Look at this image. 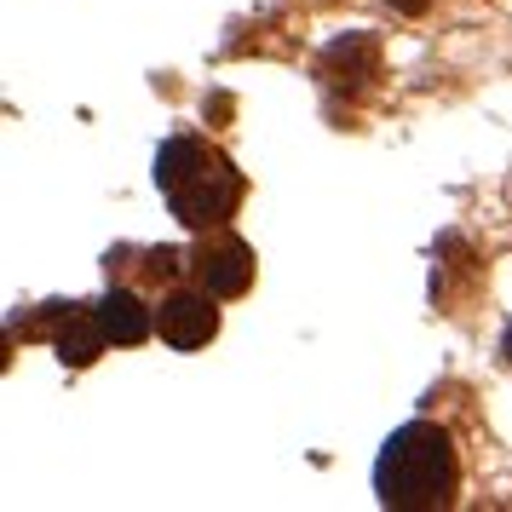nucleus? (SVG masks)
Listing matches in <instances>:
<instances>
[{
	"instance_id": "obj_1",
	"label": "nucleus",
	"mask_w": 512,
	"mask_h": 512,
	"mask_svg": "<svg viewBox=\"0 0 512 512\" xmlns=\"http://www.w3.org/2000/svg\"><path fill=\"white\" fill-rule=\"evenodd\" d=\"M156 185H162L173 219L190 231H219L242 208V190H248L231 156L202 139H167L156 156Z\"/></svg>"
},
{
	"instance_id": "obj_2",
	"label": "nucleus",
	"mask_w": 512,
	"mask_h": 512,
	"mask_svg": "<svg viewBox=\"0 0 512 512\" xmlns=\"http://www.w3.org/2000/svg\"><path fill=\"white\" fill-rule=\"evenodd\" d=\"M374 495L392 512H432L455 495V449L432 420H409L386 438L374 461Z\"/></svg>"
},
{
	"instance_id": "obj_3",
	"label": "nucleus",
	"mask_w": 512,
	"mask_h": 512,
	"mask_svg": "<svg viewBox=\"0 0 512 512\" xmlns=\"http://www.w3.org/2000/svg\"><path fill=\"white\" fill-rule=\"evenodd\" d=\"M213 300H219V294H208V288H196V294H167V300L156 305V328H162L167 346H179V351L208 346L213 334H219Z\"/></svg>"
},
{
	"instance_id": "obj_4",
	"label": "nucleus",
	"mask_w": 512,
	"mask_h": 512,
	"mask_svg": "<svg viewBox=\"0 0 512 512\" xmlns=\"http://www.w3.org/2000/svg\"><path fill=\"white\" fill-rule=\"evenodd\" d=\"M196 277H202L208 294L236 300V294L254 288V248L236 242V236H219V242H208V248H196Z\"/></svg>"
},
{
	"instance_id": "obj_5",
	"label": "nucleus",
	"mask_w": 512,
	"mask_h": 512,
	"mask_svg": "<svg viewBox=\"0 0 512 512\" xmlns=\"http://www.w3.org/2000/svg\"><path fill=\"white\" fill-rule=\"evenodd\" d=\"M93 317H98V328H104L116 346H139L144 334L156 328V317H150V311L139 305V294H127V288H110V294L93 305Z\"/></svg>"
},
{
	"instance_id": "obj_6",
	"label": "nucleus",
	"mask_w": 512,
	"mask_h": 512,
	"mask_svg": "<svg viewBox=\"0 0 512 512\" xmlns=\"http://www.w3.org/2000/svg\"><path fill=\"white\" fill-rule=\"evenodd\" d=\"M323 70H328L334 87H363V81L374 75V41L369 35H346V41H334L328 58H323Z\"/></svg>"
},
{
	"instance_id": "obj_7",
	"label": "nucleus",
	"mask_w": 512,
	"mask_h": 512,
	"mask_svg": "<svg viewBox=\"0 0 512 512\" xmlns=\"http://www.w3.org/2000/svg\"><path fill=\"white\" fill-rule=\"evenodd\" d=\"M104 346H110V334L98 328L93 311H70V323H64V334H58V357H64L70 369H87Z\"/></svg>"
},
{
	"instance_id": "obj_8",
	"label": "nucleus",
	"mask_w": 512,
	"mask_h": 512,
	"mask_svg": "<svg viewBox=\"0 0 512 512\" xmlns=\"http://www.w3.org/2000/svg\"><path fill=\"white\" fill-rule=\"evenodd\" d=\"M144 271H150V277H173V271H179V254H173V248H162V254H150V265H144Z\"/></svg>"
},
{
	"instance_id": "obj_9",
	"label": "nucleus",
	"mask_w": 512,
	"mask_h": 512,
	"mask_svg": "<svg viewBox=\"0 0 512 512\" xmlns=\"http://www.w3.org/2000/svg\"><path fill=\"white\" fill-rule=\"evenodd\" d=\"M501 357H507V363H512V328H507V340H501Z\"/></svg>"
},
{
	"instance_id": "obj_10",
	"label": "nucleus",
	"mask_w": 512,
	"mask_h": 512,
	"mask_svg": "<svg viewBox=\"0 0 512 512\" xmlns=\"http://www.w3.org/2000/svg\"><path fill=\"white\" fill-rule=\"evenodd\" d=\"M397 6H403V12H420V6H426V0H397Z\"/></svg>"
}]
</instances>
